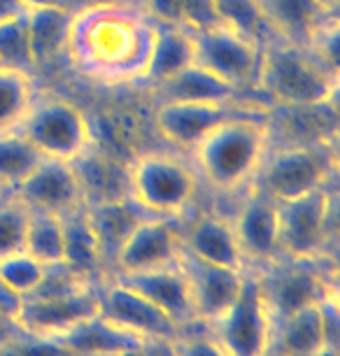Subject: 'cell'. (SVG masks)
Returning <instances> with one entry per match:
<instances>
[{
	"label": "cell",
	"mask_w": 340,
	"mask_h": 356,
	"mask_svg": "<svg viewBox=\"0 0 340 356\" xmlns=\"http://www.w3.org/2000/svg\"><path fill=\"white\" fill-rule=\"evenodd\" d=\"M140 8L147 12L156 24L182 26V8H179V0H145Z\"/></svg>",
	"instance_id": "40"
},
{
	"label": "cell",
	"mask_w": 340,
	"mask_h": 356,
	"mask_svg": "<svg viewBox=\"0 0 340 356\" xmlns=\"http://www.w3.org/2000/svg\"><path fill=\"white\" fill-rule=\"evenodd\" d=\"M29 210L12 189L0 191V261L10 254L24 252V235Z\"/></svg>",
	"instance_id": "33"
},
{
	"label": "cell",
	"mask_w": 340,
	"mask_h": 356,
	"mask_svg": "<svg viewBox=\"0 0 340 356\" xmlns=\"http://www.w3.org/2000/svg\"><path fill=\"white\" fill-rule=\"evenodd\" d=\"M338 72L324 68L303 44L268 35L261 44L257 93L273 107L319 105L338 98Z\"/></svg>",
	"instance_id": "3"
},
{
	"label": "cell",
	"mask_w": 340,
	"mask_h": 356,
	"mask_svg": "<svg viewBox=\"0 0 340 356\" xmlns=\"http://www.w3.org/2000/svg\"><path fill=\"white\" fill-rule=\"evenodd\" d=\"M264 356H286V354L282 352V349H277L275 345H270V347H268V352H266Z\"/></svg>",
	"instance_id": "45"
},
{
	"label": "cell",
	"mask_w": 340,
	"mask_h": 356,
	"mask_svg": "<svg viewBox=\"0 0 340 356\" xmlns=\"http://www.w3.org/2000/svg\"><path fill=\"white\" fill-rule=\"evenodd\" d=\"M231 224L248 268H261L282 257L277 203L270 196L248 186L236 214L231 217Z\"/></svg>",
	"instance_id": "13"
},
{
	"label": "cell",
	"mask_w": 340,
	"mask_h": 356,
	"mask_svg": "<svg viewBox=\"0 0 340 356\" xmlns=\"http://www.w3.org/2000/svg\"><path fill=\"white\" fill-rule=\"evenodd\" d=\"M198 172L172 152L138 154L129 163V198L147 217L182 219L198 196Z\"/></svg>",
	"instance_id": "4"
},
{
	"label": "cell",
	"mask_w": 340,
	"mask_h": 356,
	"mask_svg": "<svg viewBox=\"0 0 340 356\" xmlns=\"http://www.w3.org/2000/svg\"><path fill=\"white\" fill-rule=\"evenodd\" d=\"M182 243L191 257L222 268L248 270L243 250L238 245L231 217L217 212H201L182 224Z\"/></svg>",
	"instance_id": "19"
},
{
	"label": "cell",
	"mask_w": 340,
	"mask_h": 356,
	"mask_svg": "<svg viewBox=\"0 0 340 356\" xmlns=\"http://www.w3.org/2000/svg\"><path fill=\"white\" fill-rule=\"evenodd\" d=\"M63 224V264L72 268L86 280L101 282L108 277L98 250L96 235H93L89 219H86V205L77 207L61 217Z\"/></svg>",
	"instance_id": "26"
},
{
	"label": "cell",
	"mask_w": 340,
	"mask_h": 356,
	"mask_svg": "<svg viewBox=\"0 0 340 356\" xmlns=\"http://www.w3.org/2000/svg\"><path fill=\"white\" fill-rule=\"evenodd\" d=\"M182 224L179 219L145 217L126 240L112 273H143L154 268L175 266L182 257Z\"/></svg>",
	"instance_id": "14"
},
{
	"label": "cell",
	"mask_w": 340,
	"mask_h": 356,
	"mask_svg": "<svg viewBox=\"0 0 340 356\" xmlns=\"http://www.w3.org/2000/svg\"><path fill=\"white\" fill-rule=\"evenodd\" d=\"M136 3H138V5H143V3H145V0H136Z\"/></svg>",
	"instance_id": "47"
},
{
	"label": "cell",
	"mask_w": 340,
	"mask_h": 356,
	"mask_svg": "<svg viewBox=\"0 0 340 356\" xmlns=\"http://www.w3.org/2000/svg\"><path fill=\"white\" fill-rule=\"evenodd\" d=\"M193 61H196V54H193L191 31L184 29V26L159 24L154 49H152L143 86L154 89V86L170 79L172 75H177L179 70H184Z\"/></svg>",
	"instance_id": "27"
},
{
	"label": "cell",
	"mask_w": 340,
	"mask_h": 356,
	"mask_svg": "<svg viewBox=\"0 0 340 356\" xmlns=\"http://www.w3.org/2000/svg\"><path fill=\"white\" fill-rule=\"evenodd\" d=\"M170 356H229L215 335L205 326L186 328L175 340L168 342Z\"/></svg>",
	"instance_id": "38"
},
{
	"label": "cell",
	"mask_w": 340,
	"mask_h": 356,
	"mask_svg": "<svg viewBox=\"0 0 340 356\" xmlns=\"http://www.w3.org/2000/svg\"><path fill=\"white\" fill-rule=\"evenodd\" d=\"M149 91L154 93L159 103H168V100H184V103H243L240 100L243 96L231 84L212 75L208 68H203L196 61Z\"/></svg>",
	"instance_id": "24"
},
{
	"label": "cell",
	"mask_w": 340,
	"mask_h": 356,
	"mask_svg": "<svg viewBox=\"0 0 340 356\" xmlns=\"http://www.w3.org/2000/svg\"><path fill=\"white\" fill-rule=\"evenodd\" d=\"M138 352H133V354H108V356H136Z\"/></svg>",
	"instance_id": "46"
},
{
	"label": "cell",
	"mask_w": 340,
	"mask_h": 356,
	"mask_svg": "<svg viewBox=\"0 0 340 356\" xmlns=\"http://www.w3.org/2000/svg\"><path fill=\"white\" fill-rule=\"evenodd\" d=\"M333 261H298L280 257L261 268H250L257 275L259 289L270 312L273 324L305 307L319 305L336 293Z\"/></svg>",
	"instance_id": "6"
},
{
	"label": "cell",
	"mask_w": 340,
	"mask_h": 356,
	"mask_svg": "<svg viewBox=\"0 0 340 356\" xmlns=\"http://www.w3.org/2000/svg\"><path fill=\"white\" fill-rule=\"evenodd\" d=\"M35 98V75L0 68V133L19 131Z\"/></svg>",
	"instance_id": "29"
},
{
	"label": "cell",
	"mask_w": 340,
	"mask_h": 356,
	"mask_svg": "<svg viewBox=\"0 0 340 356\" xmlns=\"http://www.w3.org/2000/svg\"><path fill=\"white\" fill-rule=\"evenodd\" d=\"M24 252L44 266L63 264V224L58 214L29 210Z\"/></svg>",
	"instance_id": "30"
},
{
	"label": "cell",
	"mask_w": 340,
	"mask_h": 356,
	"mask_svg": "<svg viewBox=\"0 0 340 356\" xmlns=\"http://www.w3.org/2000/svg\"><path fill=\"white\" fill-rule=\"evenodd\" d=\"M0 356H77L61 338L8 328L0 335Z\"/></svg>",
	"instance_id": "34"
},
{
	"label": "cell",
	"mask_w": 340,
	"mask_h": 356,
	"mask_svg": "<svg viewBox=\"0 0 340 356\" xmlns=\"http://www.w3.org/2000/svg\"><path fill=\"white\" fill-rule=\"evenodd\" d=\"M72 17L75 15L63 5H38L24 10L26 35L38 70L65 56Z\"/></svg>",
	"instance_id": "22"
},
{
	"label": "cell",
	"mask_w": 340,
	"mask_h": 356,
	"mask_svg": "<svg viewBox=\"0 0 340 356\" xmlns=\"http://www.w3.org/2000/svg\"><path fill=\"white\" fill-rule=\"evenodd\" d=\"M63 8H68L72 15L89 10H103V8H122V5H138L136 0H61Z\"/></svg>",
	"instance_id": "41"
},
{
	"label": "cell",
	"mask_w": 340,
	"mask_h": 356,
	"mask_svg": "<svg viewBox=\"0 0 340 356\" xmlns=\"http://www.w3.org/2000/svg\"><path fill=\"white\" fill-rule=\"evenodd\" d=\"M42 273H44V264L33 259L29 252L10 254V257L0 261V282L12 293H17L22 300L35 291V286L42 280Z\"/></svg>",
	"instance_id": "35"
},
{
	"label": "cell",
	"mask_w": 340,
	"mask_h": 356,
	"mask_svg": "<svg viewBox=\"0 0 340 356\" xmlns=\"http://www.w3.org/2000/svg\"><path fill=\"white\" fill-rule=\"evenodd\" d=\"M205 328L222 342L229 356H264L268 352L273 340V319L254 270L248 268L238 298L229 305V310Z\"/></svg>",
	"instance_id": "10"
},
{
	"label": "cell",
	"mask_w": 340,
	"mask_h": 356,
	"mask_svg": "<svg viewBox=\"0 0 340 356\" xmlns=\"http://www.w3.org/2000/svg\"><path fill=\"white\" fill-rule=\"evenodd\" d=\"M196 63L231 84L240 96L257 93L261 68V40H254L233 26L219 24L208 31H191Z\"/></svg>",
	"instance_id": "9"
},
{
	"label": "cell",
	"mask_w": 340,
	"mask_h": 356,
	"mask_svg": "<svg viewBox=\"0 0 340 356\" xmlns=\"http://www.w3.org/2000/svg\"><path fill=\"white\" fill-rule=\"evenodd\" d=\"M129 163H122L110 152H103L98 143H93L82 156L70 161L82 189L84 205L105 203L129 196Z\"/></svg>",
	"instance_id": "20"
},
{
	"label": "cell",
	"mask_w": 340,
	"mask_h": 356,
	"mask_svg": "<svg viewBox=\"0 0 340 356\" xmlns=\"http://www.w3.org/2000/svg\"><path fill=\"white\" fill-rule=\"evenodd\" d=\"M245 110L243 103H184L168 100L154 110V129L165 143L179 152L191 154L208 133L229 119L231 114Z\"/></svg>",
	"instance_id": "15"
},
{
	"label": "cell",
	"mask_w": 340,
	"mask_h": 356,
	"mask_svg": "<svg viewBox=\"0 0 340 356\" xmlns=\"http://www.w3.org/2000/svg\"><path fill=\"white\" fill-rule=\"evenodd\" d=\"M24 8H38V5H61V0H19Z\"/></svg>",
	"instance_id": "44"
},
{
	"label": "cell",
	"mask_w": 340,
	"mask_h": 356,
	"mask_svg": "<svg viewBox=\"0 0 340 356\" xmlns=\"http://www.w3.org/2000/svg\"><path fill=\"white\" fill-rule=\"evenodd\" d=\"M3 189H5V186H3V184H0V191H3Z\"/></svg>",
	"instance_id": "48"
},
{
	"label": "cell",
	"mask_w": 340,
	"mask_h": 356,
	"mask_svg": "<svg viewBox=\"0 0 340 356\" xmlns=\"http://www.w3.org/2000/svg\"><path fill=\"white\" fill-rule=\"evenodd\" d=\"M12 191L26 205V210L63 217V214L77 210V207H84L77 175L68 161L42 159L31 170L29 177Z\"/></svg>",
	"instance_id": "17"
},
{
	"label": "cell",
	"mask_w": 340,
	"mask_h": 356,
	"mask_svg": "<svg viewBox=\"0 0 340 356\" xmlns=\"http://www.w3.org/2000/svg\"><path fill=\"white\" fill-rule=\"evenodd\" d=\"M270 345L282 349L286 356H317L324 349H338L326 335L322 303L275 321Z\"/></svg>",
	"instance_id": "25"
},
{
	"label": "cell",
	"mask_w": 340,
	"mask_h": 356,
	"mask_svg": "<svg viewBox=\"0 0 340 356\" xmlns=\"http://www.w3.org/2000/svg\"><path fill=\"white\" fill-rule=\"evenodd\" d=\"M336 182L333 147L324 145H270L250 186L275 203L301 198Z\"/></svg>",
	"instance_id": "5"
},
{
	"label": "cell",
	"mask_w": 340,
	"mask_h": 356,
	"mask_svg": "<svg viewBox=\"0 0 340 356\" xmlns=\"http://www.w3.org/2000/svg\"><path fill=\"white\" fill-rule=\"evenodd\" d=\"M338 26H340V17H331L329 22H324L319 26L315 35H312L303 47L324 65V68H329L331 72H338L340 75V31H338Z\"/></svg>",
	"instance_id": "37"
},
{
	"label": "cell",
	"mask_w": 340,
	"mask_h": 356,
	"mask_svg": "<svg viewBox=\"0 0 340 356\" xmlns=\"http://www.w3.org/2000/svg\"><path fill=\"white\" fill-rule=\"evenodd\" d=\"M112 277L119 280L126 286H131L133 291H138L149 303H154L165 317L175 321L179 331L201 326L196 319V312H193L189 284H186V277L182 268H179V261L175 266L154 268V270L115 273Z\"/></svg>",
	"instance_id": "18"
},
{
	"label": "cell",
	"mask_w": 340,
	"mask_h": 356,
	"mask_svg": "<svg viewBox=\"0 0 340 356\" xmlns=\"http://www.w3.org/2000/svg\"><path fill=\"white\" fill-rule=\"evenodd\" d=\"M145 214L133 200L117 198V200H105V203L86 205V219L93 235H96L98 250H101V259L105 266V273H112L115 259L119 257L126 240L131 238V233L136 231L138 224L143 221Z\"/></svg>",
	"instance_id": "21"
},
{
	"label": "cell",
	"mask_w": 340,
	"mask_h": 356,
	"mask_svg": "<svg viewBox=\"0 0 340 356\" xmlns=\"http://www.w3.org/2000/svg\"><path fill=\"white\" fill-rule=\"evenodd\" d=\"M215 8L226 26H233L245 35L261 40V42L270 35L268 26L259 12L257 0H215Z\"/></svg>",
	"instance_id": "36"
},
{
	"label": "cell",
	"mask_w": 340,
	"mask_h": 356,
	"mask_svg": "<svg viewBox=\"0 0 340 356\" xmlns=\"http://www.w3.org/2000/svg\"><path fill=\"white\" fill-rule=\"evenodd\" d=\"M19 131L42 159L68 161V163L82 156L96 143L86 112L61 96L35 98Z\"/></svg>",
	"instance_id": "8"
},
{
	"label": "cell",
	"mask_w": 340,
	"mask_h": 356,
	"mask_svg": "<svg viewBox=\"0 0 340 356\" xmlns=\"http://www.w3.org/2000/svg\"><path fill=\"white\" fill-rule=\"evenodd\" d=\"M182 8V26L189 31H208L224 24L219 19L215 0H179Z\"/></svg>",
	"instance_id": "39"
},
{
	"label": "cell",
	"mask_w": 340,
	"mask_h": 356,
	"mask_svg": "<svg viewBox=\"0 0 340 356\" xmlns=\"http://www.w3.org/2000/svg\"><path fill=\"white\" fill-rule=\"evenodd\" d=\"M24 10L26 8L19 0H0V22L10 17H17V15H24Z\"/></svg>",
	"instance_id": "42"
},
{
	"label": "cell",
	"mask_w": 340,
	"mask_h": 356,
	"mask_svg": "<svg viewBox=\"0 0 340 356\" xmlns=\"http://www.w3.org/2000/svg\"><path fill=\"white\" fill-rule=\"evenodd\" d=\"M156 29L140 5L79 12L72 17L65 56L101 84H143Z\"/></svg>",
	"instance_id": "1"
},
{
	"label": "cell",
	"mask_w": 340,
	"mask_h": 356,
	"mask_svg": "<svg viewBox=\"0 0 340 356\" xmlns=\"http://www.w3.org/2000/svg\"><path fill=\"white\" fill-rule=\"evenodd\" d=\"M315 3L322 8L326 15H338V8H340V0H315Z\"/></svg>",
	"instance_id": "43"
},
{
	"label": "cell",
	"mask_w": 340,
	"mask_h": 356,
	"mask_svg": "<svg viewBox=\"0 0 340 356\" xmlns=\"http://www.w3.org/2000/svg\"><path fill=\"white\" fill-rule=\"evenodd\" d=\"M40 161L42 156L22 136V131L0 133V184L5 189L22 184Z\"/></svg>",
	"instance_id": "31"
},
{
	"label": "cell",
	"mask_w": 340,
	"mask_h": 356,
	"mask_svg": "<svg viewBox=\"0 0 340 356\" xmlns=\"http://www.w3.org/2000/svg\"><path fill=\"white\" fill-rule=\"evenodd\" d=\"M179 268L189 284L191 305L201 326H208L219 314L229 310V305L238 298L240 289H243L245 275H248V270L222 268L201 261L191 257L186 250H182V257H179Z\"/></svg>",
	"instance_id": "16"
},
{
	"label": "cell",
	"mask_w": 340,
	"mask_h": 356,
	"mask_svg": "<svg viewBox=\"0 0 340 356\" xmlns=\"http://www.w3.org/2000/svg\"><path fill=\"white\" fill-rule=\"evenodd\" d=\"M270 35H277L294 44H305L317 29L331 17L315 0H257Z\"/></svg>",
	"instance_id": "23"
},
{
	"label": "cell",
	"mask_w": 340,
	"mask_h": 356,
	"mask_svg": "<svg viewBox=\"0 0 340 356\" xmlns=\"http://www.w3.org/2000/svg\"><path fill=\"white\" fill-rule=\"evenodd\" d=\"M98 300L105 321L145 342H170L182 333L175 321L165 317L154 303H149L112 275L98 282Z\"/></svg>",
	"instance_id": "11"
},
{
	"label": "cell",
	"mask_w": 340,
	"mask_h": 356,
	"mask_svg": "<svg viewBox=\"0 0 340 356\" xmlns=\"http://www.w3.org/2000/svg\"><path fill=\"white\" fill-rule=\"evenodd\" d=\"M0 68L24 70L35 75V61H33L29 35H26L24 15L10 17L0 22Z\"/></svg>",
	"instance_id": "32"
},
{
	"label": "cell",
	"mask_w": 340,
	"mask_h": 356,
	"mask_svg": "<svg viewBox=\"0 0 340 356\" xmlns=\"http://www.w3.org/2000/svg\"><path fill=\"white\" fill-rule=\"evenodd\" d=\"M270 147L268 112L240 110L217 124L191 149L198 179L217 193L245 191Z\"/></svg>",
	"instance_id": "2"
},
{
	"label": "cell",
	"mask_w": 340,
	"mask_h": 356,
	"mask_svg": "<svg viewBox=\"0 0 340 356\" xmlns=\"http://www.w3.org/2000/svg\"><path fill=\"white\" fill-rule=\"evenodd\" d=\"M101 314L98 284L54 298H24L12 319V328L33 335H65L79 324Z\"/></svg>",
	"instance_id": "12"
},
{
	"label": "cell",
	"mask_w": 340,
	"mask_h": 356,
	"mask_svg": "<svg viewBox=\"0 0 340 356\" xmlns=\"http://www.w3.org/2000/svg\"><path fill=\"white\" fill-rule=\"evenodd\" d=\"M280 254L298 261H333L336 238V193L333 184L277 203Z\"/></svg>",
	"instance_id": "7"
},
{
	"label": "cell",
	"mask_w": 340,
	"mask_h": 356,
	"mask_svg": "<svg viewBox=\"0 0 340 356\" xmlns=\"http://www.w3.org/2000/svg\"><path fill=\"white\" fill-rule=\"evenodd\" d=\"M77 356H108V354H133L143 352L149 342L136 338V335L122 331L105 321L101 314L93 317L65 335H58Z\"/></svg>",
	"instance_id": "28"
}]
</instances>
